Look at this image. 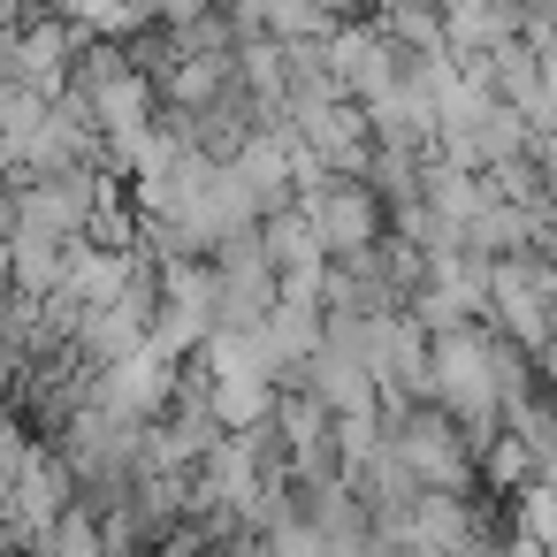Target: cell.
Wrapping results in <instances>:
<instances>
[{
  "instance_id": "obj_6",
  "label": "cell",
  "mask_w": 557,
  "mask_h": 557,
  "mask_svg": "<svg viewBox=\"0 0 557 557\" xmlns=\"http://www.w3.org/2000/svg\"><path fill=\"white\" fill-rule=\"evenodd\" d=\"M92 405H100L108 420H153V412L169 405V359H153V351L138 344L131 359L92 367Z\"/></svg>"
},
{
  "instance_id": "obj_2",
  "label": "cell",
  "mask_w": 557,
  "mask_h": 557,
  "mask_svg": "<svg viewBox=\"0 0 557 557\" xmlns=\"http://www.w3.org/2000/svg\"><path fill=\"white\" fill-rule=\"evenodd\" d=\"M382 435H389V450L405 458V473L420 488H473V443L435 397L382 405Z\"/></svg>"
},
{
  "instance_id": "obj_14",
  "label": "cell",
  "mask_w": 557,
  "mask_h": 557,
  "mask_svg": "<svg viewBox=\"0 0 557 557\" xmlns=\"http://www.w3.org/2000/svg\"><path fill=\"white\" fill-rule=\"evenodd\" d=\"M0 9H24V0H0Z\"/></svg>"
},
{
  "instance_id": "obj_11",
  "label": "cell",
  "mask_w": 557,
  "mask_h": 557,
  "mask_svg": "<svg viewBox=\"0 0 557 557\" xmlns=\"http://www.w3.org/2000/svg\"><path fill=\"white\" fill-rule=\"evenodd\" d=\"M54 283H62V237L9 230V290H24V298H47Z\"/></svg>"
},
{
  "instance_id": "obj_15",
  "label": "cell",
  "mask_w": 557,
  "mask_h": 557,
  "mask_svg": "<svg viewBox=\"0 0 557 557\" xmlns=\"http://www.w3.org/2000/svg\"><path fill=\"white\" fill-rule=\"evenodd\" d=\"M32 9H54V0H32Z\"/></svg>"
},
{
  "instance_id": "obj_8",
  "label": "cell",
  "mask_w": 557,
  "mask_h": 557,
  "mask_svg": "<svg viewBox=\"0 0 557 557\" xmlns=\"http://www.w3.org/2000/svg\"><path fill=\"white\" fill-rule=\"evenodd\" d=\"M275 412V382L268 374H252V367H230V374H214V389H207V420L222 428V435H237V428H260Z\"/></svg>"
},
{
  "instance_id": "obj_9",
  "label": "cell",
  "mask_w": 557,
  "mask_h": 557,
  "mask_svg": "<svg viewBox=\"0 0 557 557\" xmlns=\"http://www.w3.org/2000/svg\"><path fill=\"white\" fill-rule=\"evenodd\" d=\"M359 16L412 54H443V0H367Z\"/></svg>"
},
{
  "instance_id": "obj_10",
  "label": "cell",
  "mask_w": 557,
  "mask_h": 557,
  "mask_svg": "<svg viewBox=\"0 0 557 557\" xmlns=\"http://www.w3.org/2000/svg\"><path fill=\"white\" fill-rule=\"evenodd\" d=\"M252 230H260V252H268V268H306V260H329V252H321V230H313V214H306L298 199L268 207Z\"/></svg>"
},
{
  "instance_id": "obj_13",
  "label": "cell",
  "mask_w": 557,
  "mask_h": 557,
  "mask_svg": "<svg viewBox=\"0 0 557 557\" xmlns=\"http://www.w3.org/2000/svg\"><path fill=\"white\" fill-rule=\"evenodd\" d=\"M336 9H344V16H359V9H367V0H336Z\"/></svg>"
},
{
  "instance_id": "obj_7",
  "label": "cell",
  "mask_w": 557,
  "mask_h": 557,
  "mask_svg": "<svg viewBox=\"0 0 557 557\" xmlns=\"http://www.w3.org/2000/svg\"><path fill=\"white\" fill-rule=\"evenodd\" d=\"M519 32V9L511 0H443V47L458 62H481L488 47H504Z\"/></svg>"
},
{
  "instance_id": "obj_12",
  "label": "cell",
  "mask_w": 557,
  "mask_h": 557,
  "mask_svg": "<svg viewBox=\"0 0 557 557\" xmlns=\"http://www.w3.org/2000/svg\"><path fill=\"white\" fill-rule=\"evenodd\" d=\"M32 557H108V549H100V519H92L85 504H62L54 527L32 542Z\"/></svg>"
},
{
  "instance_id": "obj_1",
  "label": "cell",
  "mask_w": 557,
  "mask_h": 557,
  "mask_svg": "<svg viewBox=\"0 0 557 557\" xmlns=\"http://www.w3.org/2000/svg\"><path fill=\"white\" fill-rule=\"evenodd\" d=\"M428 397L466 428V443H488L504 428L496 374H488V329L481 321H458V329L428 336Z\"/></svg>"
},
{
  "instance_id": "obj_4",
  "label": "cell",
  "mask_w": 557,
  "mask_h": 557,
  "mask_svg": "<svg viewBox=\"0 0 557 557\" xmlns=\"http://www.w3.org/2000/svg\"><path fill=\"white\" fill-rule=\"evenodd\" d=\"M290 199L313 214L321 252H351V245H374V237H382V199H374V184H367V176L321 169V176H313V184H298Z\"/></svg>"
},
{
  "instance_id": "obj_3",
  "label": "cell",
  "mask_w": 557,
  "mask_h": 557,
  "mask_svg": "<svg viewBox=\"0 0 557 557\" xmlns=\"http://www.w3.org/2000/svg\"><path fill=\"white\" fill-rule=\"evenodd\" d=\"M481 321L496 329V336H511L519 351H534V344H549V268L534 260V252H504V260H488V298H481Z\"/></svg>"
},
{
  "instance_id": "obj_5",
  "label": "cell",
  "mask_w": 557,
  "mask_h": 557,
  "mask_svg": "<svg viewBox=\"0 0 557 557\" xmlns=\"http://www.w3.org/2000/svg\"><path fill=\"white\" fill-rule=\"evenodd\" d=\"M16 230H39V237H85V207L100 191V169H47V176H16Z\"/></svg>"
}]
</instances>
